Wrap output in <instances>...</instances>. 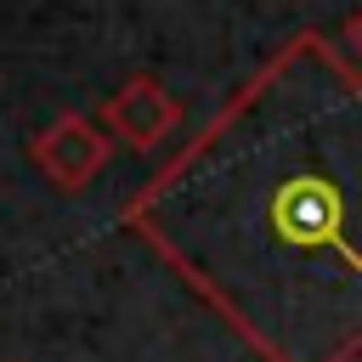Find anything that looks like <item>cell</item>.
Here are the masks:
<instances>
[{
    "instance_id": "6da1fadb",
    "label": "cell",
    "mask_w": 362,
    "mask_h": 362,
    "mask_svg": "<svg viewBox=\"0 0 362 362\" xmlns=\"http://www.w3.org/2000/svg\"><path fill=\"white\" fill-rule=\"evenodd\" d=\"M34 158L45 164V175L57 181V187H85L90 175H96V164H102V136L85 124V119H62L40 147H34Z\"/></svg>"
},
{
    "instance_id": "3957f363",
    "label": "cell",
    "mask_w": 362,
    "mask_h": 362,
    "mask_svg": "<svg viewBox=\"0 0 362 362\" xmlns=\"http://www.w3.org/2000/svg\"><path fill=\"white\" fill-rule=\"evenodd\" d=\"M356 40H362V23H356Z\"/></svg>"
},
{
    "instance_id": "7a4b0ae2",
    "label": "cell",
    "mask_w": 362,
    "mask_h": 362,
    "mask_svg": "<svg viewBox=\"0 0 362 362\" xmlns=\"http://www.w3.org/2000/svg\"><path fill=\"white\" fill-rule=\"evenodd\" d=\"M107 119H113V130H119L124 141H136V147H147V141H158V136L170 130V119H175V107L164 102V90H158L153 79H136V85H124V90L113 96V107H107Z\"/></svg>"
}]
</instances>
